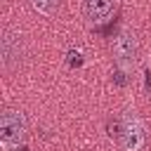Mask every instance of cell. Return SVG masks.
I'll list each match as a JSON object with an SVG mask.
<instances>
[{"label": "cell", "instance_id": "6da1fadb", "mask_svg": "<svg viewBox=\"0 0 151 151\" xmlns=\"http://www.w3.org/2000/svg\"><path fill=\"white\" fill-rule=\"evenodd\" d=\"M28 132V125H26V118L21 111H14V109H5L2 116H0V142L2 146H19L24 142Z\"/></svg>", "mask_w": 151, "mask_h": 151}, {"label": "cell", "instance_id": "7a4b0ae2", "mask_svg": "<svg viewBox=\"0 0 151 151\" xmlns=\"http://www.w3.org/2000/svg\"><path fill=\"white\" fill-rule=\"evenodd\" d=\"M137 54H139V42H137V35L130 33V31H123L118 33L116 42H113V59H116V66L120 71H132L134 64H137Z\"/></svg>", "mask_w": 151, "mask_h": 151}, {"label": "cell", "instance_id": "3957f363", "mask_svg": "<svg viewBox=\"0 0 151 151\" xmlns=\"http://www.w3.org/2000/svg\"><path fill=\"white\" fill-rule=\"evenodd\" d=\"M118 142H120L123 151H142V146L146 144V127H144V123L137 116L127 113L120 120V137H118Z\"/></svg>", "mask_w": 151, "mask_h": 151}, {"label": "cell", "instance_id": "277c9868", "mask_svg": "<svg viewBox=\"0 0 151 151\" xmlns=\"http://www.w3.org/2000/svg\"><path fill=\"white\" fill-rule=\"evenodd\" d=\"M83 7H85V14L87 19H92L94 24H104L111 19L116 5L113 0H83Z\"/></svg>", "mask_w": 151, "mask_h": 151}, {"label": "cell", "instance_id": "5b68a950", "mask_svg": "<svg viewBox=\"0 0 151 151\" xmlns=\"http://www.w3.org/2000/svg\"><path fill=\"white\" fill-rule=\"evenodd\" d=\"M21 61V40L12 33L2 35V66L9 71Z\"/></svg>", "mask_w": 151, "mask_h": 151}, {"label": "cell", "instance_id": "8992f818", "mask_svg": "<svg viewBox=\"0 0 151 151\" xmlns=\"http://www.w3.org/2000/svg\"><path fill=\"white\" fill-rule=\"evenodd\" d=\"M31 2V7L38 12V14H42V17H52L54 12H57V7H59V0H28Z\"/></svg>", "mask_w": 151, "mask_h": 151}, {"label": "cell", "instance_id": "52a82bcc", "mask_svg": "<svg viewBox=\"0 0 151 151\" xmlns=\"http://www.w3.org/2000/svg\"><path fill=\"white\" fill-rule=\"evenodd\" d=\"M113 80H116V85H125V83H127V78H125V71L116 68V73H113Z\"/></svg>", "mask_w": 151, "mask_h": 151}, {"label": "cell", "instance_id": "ba28073f", "mask_svg": "<svg viewBox=\"0 0 151 151\" xmlns=\"http://www.w3.org/2000/svg\"><path fill=\"white\" fill-rule=\"evenodd\" d=\"M17 151H28V149H26V146H21V149H17Z\"/></svg>", "mask_w": 151, "mask_h": 151}]
</instances>
